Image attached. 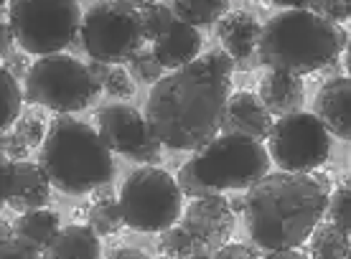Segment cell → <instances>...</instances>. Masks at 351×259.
<instances>
[{
  "instance_id": "cell-36",
  "label": "cell",
  "mask_w": 351,
  "mask_h": 259,
  "mask_svg": "<svg viewBox=\"0 0 351 259\" xmlns=\"http://www.w3.org/2000/svg\"><path fill=\"white\" fill-rule=\"evenodd\" d=\"M260 251L252 249L250 244H239V242H227L211 249V259H257Z\"/></svg>"
},
{
  "instance_id": "cell-48",
  "label": "cell",
  "mask_w": 351,
  "mask_h": 259,
  "mask_svg": "<svg viewBox=\"0 0 351 259\" xmlns=\"http://www.w3.org/2000/svg\"><path fill=\"white\" fill-rule=\"evenodd\" d=\"M229 208H232V214L234 216L245 214V193H242V196H234V199H229Z\"/></svg>"
},
{
  "instance_id": "cell-41",
  "label": "cell",
  "mask_w": 351,
  "mask_h": 259,
  "mask_svg": "<svg viewBox=\"0 0 351 259\" xmlns=\"http://www.w3.org/2000/svg\"><path fill=\"white\" fill-rule=\"evenodd\" d=\"M87 69L89 74H92V79H95L99 86H105L107 77H110V71H112V66L110 64H102V61H95V59H89L87 61Z\"/></svg>"
},
{
  "instance_id": "cell-27",
  "label": "cell",
  "mask_w": 351,
  "mask_h": 259,
  "mask_svg": "<svg viewBox=\"0 0 351 259\" xmlns=\"http://www.w3.org/2000/svg\"><path fill=\"white\" fill-rule=\"evenodd\" d=\"M326 221L336 224L341 232H346L351 236V178L349 181L339 183L326 204Z\"/></svg>"
},
{
  "instance_id": "cell-50",
  "label": "cell",
  "mask_w": 351,
  "mask_h": 259,
  "mask_svg": "<svg viewBox=\"0 0 351 259\" xmlns=\"http://www.w3.org/2000/svg\"><path fill=\"white\" fill-rule=\"evenodd\" d=\"M343 69H346V74H349V79H351V41L346 43V49H343Z\"/></svg>"
},
{
  "instance_id": "cell-47",
  "label": "cell",
  "mask_w": 351,
  "mask_h": 259,
  "mask_svg": "<svg viewBox=\"0 0 351 259\" xmlns=\"http://www.w3.org/2000/svg\"><path fill=\"white\" fill-rule=\"evenodd\" d=\"M270 3L278 8H308L311 0H270Z\"/></svg>"
},
{
  "instance_id": "cell-26",
  "label": "cell",
  "mask_w": 351,
  "mask_h": 259,
  "mask_svg": "<svg viewBox=\"0 0 351 259\" xmlns=\"http://www.w3.org/2000/svg\"><path fill=\"white\" fill-rule=\"evenodd\" d=\"M141 13V26H143V38L145 43H156L158 38L168 34V28L173 26L176 13L171 5H163V3H150L145 8L138 10Z\"/></svg>"
},
{
  "instance_id": "cell-7",
  "label": "cell",
  "mask_w": 351,
  "mask_h": 259,
  "mask_svg": "<svg viewBox=\"0 0 351 259\" xmlns=\"http://www.w3.org/2000/svg\"><path fill=\"white\" fill-rule=\"evenodd\" d=\"M125 226L141 234H160L184 214V193L176 178L160 165H143L120 188Z\"/></svg>"
},
{
  "instance_id": "cell-2",
  "label": "cell",
  "mask_w": 351,
  "mask_h": 259,
  "mask_svg": "<svg viewBox=\"0 0 351 259\" xmlns=\"http://www.w3.org/2000/svg\"><path fill=\"white\" fill-rule=\"evenodd\" d=\"M328 196L306 173H267L245 190V226L257 249H298L326 216Z\"/></svg>"
},
{
  "instance_id": "cell-42",
  "label": "cell",
  "mask_w": 351,
  "mask_h": 259,
  "mask_svg": "<svg viewBox=\"0 0 351 259\" xmlns=\"http://www.w3.org/2000/svg\"><path fill=\"white\" fill-rule=\"evenodd\" d=\"M263 259H311L308 257V251L298 249H278V251H267Z\"/></svg>"
},
{
  "instance_id": "cell-10",
  "label": "cell",
  "mask_w": 351,
  "mask_h": 259,
  "mask_svg": "<svg viewBox=\"0 0 351 259\" xmlns=\"http://www.w3.org/2000/svg\"><path fill=\"white\" fill-rule=\"evenodd\" d=\"M267 153L278 171L311 175L331 156V132L313 112L285 114L272 125Z\"/></svg>"
},
{
  "instance_id": "cell-18",
  "label": "cell",
  "mask_w": 351,
  "mask_h": 259,
  "mask_svg": "<svg viewBox=\"0 0 351 259\" xmlns=\"http://www.w3.org/2000/svg\"><path fill=\"white\" fill-rule=\"evenodd\" d=\"M260 31H263V26L247 10H229L227 16L217 23V36L221 41V49L234 61L255 56L257 43H260Z\"/></svg>"
},
{
  "instance_id": "cell-44",
  "label": "cell",
  "mask_w": 351,
  "mask_h": 259,
  "mask_svg": "<svg viewBox=\"0 0 351 259\" xmlns=\"http://www.w3.org/2000/svg\"><path fill=\"white\" fill-rule=\"evenodd\" d=\"M311 178H313V181L318 183V188L324 190L326 196H331V190H334V186H331V178H328V175H326V173H321V171H313V173H311Z\"/></svg>"
},
{
  "instance_id": "cell-40",
  "label": "cell",
  "mask_w": 351,
  "mask_h": 259,
  "mask_svg": "<svg viewBox=\"0 0 351 259\" xmlns=\"http://www.w3.org/2000/svg\"><path fill=\"white\" fill-rule=\"evenodd\" d=\"M13 43H18L16 34H13V26H10L8 21H3L0 23V61L13 53Z\"/></svg>"
},
{
  "instance_id": "cell-23",
  "label": "cell",
  "mask_w": 351,
  "mask_h": 259,
  "mask_svg": "<svg viewBox=\"0 0 351 259\" xmlns=\"http://www.w3.org/2000/svg\"><path fill=\"white\" fill-rule=\"evenodd\" d=\"M23 114V86L0 64V132L13 130Z\"/></svg>"
},
{
  "instance_id": "cell-16",
  "label": "cell",
  "mask_w": 351,
  "mask_h": 259,
  "mask_svg": "<svg viewBox=\"0 0 351 259\" xmlns=\"http://www.w3.org/2000/svg\"><path fill=\"white\" fill-rule=\"evenodd\" d=\"M204 46V38L199 34V28L189 26L184 21L176 18L173 26L168 28V34L158 38L156 43H150V49L156 53V59L160 61L163 69H184L189 64L199 59Z\"/></svg>"
},
{
  "instance_id": "cell-37",
  "label": "cell",
  "mask_w": 351,
  "mask_h": 259,
  "mask_svg": "<svg viewBox=\"0 0 351 259\" xmlns=\"http://www.w3.org/2000/svg\"><path fill=\"white\" fill-rule=\"evenodd\" d=\"M199 59H202L209 69H214L217 74H221V77L232 79V74H234V59H232L224 49H214V51L204 53V56H199Z\"/></svg>"
},
{
  "instance_id": "cell-3",
  "label": "cell",
  "mask_w": 351,
  "mask_h": 259,
  "mask_svg": "<svg viewBox=\"0 0 351 259\" xmlns=\"http://www.w3.org/2000/svg\"><path fill=\"white\" fill-rule=\"evenodd\" d=\"M346 31L306 8H288L272 16L260 31L257 56L265 69L308 77L339 59L346 49Z\"/></svg>"
},
{
  "instance_id": "cell-32",
  "label": "cell",
  "mask_w": 351,
  "mask_h": 259,
  "mask_svg": "<svg viewBox=\"0 0 351 259\" xmlns=\"http://www.w3.org/2000/svg\"><path fill=\"white\" fill-rule=\"evenodd\" d=\"M102 89H105L110 97H114V99H130V97L135 95L132 77L128 74V69H123V66H112V71H110V77H107Z\"/></svg>"
},
{
  "instance_id": "cell-30",
  "label": "cell",
  "mask_w": 351,
  "mask_h": 259,
  "mask_svg": "<svg viewBox=\"0 0 351 259\" xmlns=\"http://www.w3.org/2000/svg\"><path fill=\"white\" fill-rule=\"evenodd\" d=\"M46 125L41 117H36V114H21L18 122L13 125V132H16L18 138L26 143L28 150H34V147H41L44 145V138H46Z\"/></svg>"
},
{
  "instance_id": "cell-24",
  "label": "cell",
  "mask_w": 351,
  "mask_h": 259,
  "mask_svg": "<svg viewBox=\"0 0 351 259\" xmlns=\"http://www.w3.org/2000/svg\"><path fill=\"white\" fill-rule=\"evenodd\" d=\"M84 216H87V226L97 236H112V234H117L125 226L123 208H120V201L117 199L92 201Z\"/></svg>"
},
{
  "instance_id": "cell-45",
  "label": "cell",
  "mask_w": 351,
  "mask_h": 259,
  "mask_svg": "<svg viewBox=\"0 0 351 259\" xmlns=\"http://www.w3.org/2000/svg\"><path fill=\"white\" fill-rule=\"evenodd\" d=\"M102 199H114L112 183H105V186H99V188L92 190V201H102Z\"/></svg>"
},
{
  "instance_id": "cell-49",
  "label": "cell",
  "mask_w": 351,
  "mask_h": 259,
  "mask_svg": "<svg viewBox=\"0 0 351 259\" xmlns=\"http://www.w3.org/2000/svg\"><path fill=\"white\" fill-rule=\"evenodd\" d=\"M117 3H123L128 8L141 10V8H145V5H150V3H158V0H117Z\"/></svg>"
},
{
  "instance_id": "cell-39",
  "label": "cell",
  "mask_w": 351,
  "mask_h": 259,
  "mask_svg": "<svg viewBox=\"0 0 351 259\" xmlns=\"http://www.w3.org/2000/svg\"><path fill=\"white\" fill-rule=\"evenodd\" d=\"M10 183H13V163L0 153V208L8 204Z\"/></svg>"
},
{
  "instance_id": "cell-20",
  "label": "cell",
  "mask_w": 351,
  "mask_h": 259,
  "mask_svg": "<svg viewBox=\"0 0 351 259\" xmlns=\"http://www.w3.org/2000/svg\"><path fill=\"white\" fill-rule=\"evenodd\" d=\"M13 229H16L18 239H23L38 251H44L56 239V234L62 232V219L51 208H36V211L18 214Z\"/></svg>"
},
{
  "instance_id": "cell-53",
  "label": "cell",
  "mask_w": 351,
  "mask_h": 259,
  "mask_svg": "<svg viewBox=\"0 0 351 259\" xmlns=\"http://www.w3.org/2000/svg\"><path fill=\"white\" fill-rule=\"evenodd\" d=\"M8 3H10V0H0V5H8Z\"/></svg>"
},
{
  "instance_id": "cell-33",
  "label": "cell",
  "mask_w": 351,
  "mask_h": 259,
  "mask_svg": "<svg viewBox=\"0 0 351 259\" xmlns=\"http://www.w3.org/2000/svg\"><path fill=\"white\" fill-rule=\"evenodd\" d=\"M163 147L166 145L150 132L148 140L130 156V160H135V163H141V165H160V160H163Z\"/></svg>"
},
{
  "instance_id": "cell-19",
  "label": "cell",
  "mask_w": 351,
  "mask_h": 259,
  "mask_svg": "<svg viewBox=\"0 0 351 259\" xmlns=\"http://www.w3.org/2000/svg\"><path fill=\"white\" fill-rule=\"evenodd\" d=\"M44 259H102V244L87 224L64 226L44 251Z\"/></svg>"
},
{
  "instance_id": "cell-43",
  "label": "cell",
  "mask_w": 351,
  "mask_h": 259,
  "mask_svg": "<svg viewBox=\"0 0 351 259\" xmlns=\"http://www.w3.org/2000/svg\"><path fill=\"white\" fill-rule=\"evenodd\" d=\"M110 259H150L143 249H132V247H123V249H114L110 254Z\"/></svg>"
},
{
  "instance_id": "cell-21",
  "label": "cell",
  "mask_w": 351,
  "mask_h": 259,
  "mask_svg": "<svg viewBox=\"0 0 351 259\" xmlns=\"http://www.w3.org/2000/svg\"><path fill=\"white\" fill-rule=\"evenodd\" d=\"M349 254L351 236L331 221H321L308 236V257L311 259H349Z\"/></svg>"
},
{
  "instance_id": "cell-25",
  "label": "cell",
  "mask_w": 351,
  "mask_h": 259,
  "mask_svg": "<svg viewBox=\"0 0 351 259\" xmlns=\"http://www.w3.org/2000/svg\"><path fill=\"white\" fill-rule=\"evenodd\" d=\"M158 249L166 259H186L191 257V254H196V251L209 249V247H204L189 229L176 224L158 234Z\"/></svg>"
},
{
  "instance_id": "cell-46",
  "label": "cell",
  "mask_w": 351,
  "mask_h": 259,
  "mask_svg": "<svg viewBox=\"0 0 351 259\" xmlns=\"http://www.w3.org/2000/svg\"><path fill=\"white\" fill-rule=\"evenodd\" d=\"M16 236V229H13V224L10 221H5V219H0V244L10 242Z\"/></svg>"
},
{
  "instance_id": "cell-54",
  "label": "cell",
  "mask_w": 351,
  "mask_h": 259,
  "mask_svg": "<svg viewBox=\"0 0 351 259\" xmlns=\"http://www.w3.org/2000/svg\"><path fill=\"white\" fill-rule=\"evenodd\" d=\"M349 259H351V254H349Z\"/></svg>"
},
{
  "instance_id": "cell-17",
  "label": "cell",
  "mask_w": 351,
  "mask_h": 259,
  "mask_svg": "<svg viewBox=\"0 0 351 259\" xmlns=\"http://www.w3.org/2000/svg\"><path fill=\"white\" fill-rule=\"evenodd\" d=\"M257 97L263 99L272 117H285V114L303 110L306 84H303V77H290V74H278V71L267 69L260 79Z\"/></svg>"
},
{
  "instance_id": "cell-9",
  "label": "cell",
  "mask_w": 351,
  "mask_h": 259,
  "mask_svg": "<svg viewBox=\"0 0 351 259\" xmlns=\"http://www.w3.org/2000/svg\"><path fill=\"white\" fill-rule=\"evenodd\" d=\"M80 41L89 59L123 66L145 46L141 13L117 0H99L82 18Z\"/></svg>"
},
{
  "instance_id": "cell-31",
  "label": "cell",
  "mask_w": 351,
  "mask_h": 259,
  "mask_svg": "<svg viewBox=\"0 0 351 259\" xmlns=\"http://www.w3.org/2000/svg\"><path fill=\"white\" fill-rule=\"evenodd\" d=\"M306 10L326 18L334 26H341V23L351 21V0H311Z\"/></svg>"
},
{
  "instance_id": "cell-4",
  "label": "cell",
  "mask_w": 351,
  "mask_h": 259,
  "mask_svg": "<svg viewBox=\"0 0 351 259\" xmlns=\"http://www.w3.org/2000/svg\"><path fill=\"white\" fill-rule=\"evenodd\" d=\"M38 165L46 171L53 188L66 196L92 193L114 178L112 150L92 125L77 120L74 114H56L51 120L38 150Z\"/></svg>"
},
{
  "instance_id": "cell-34",
  "label": "cell",
  "mask_w": 351,
  "mask_h": 259,
  "mask_svg": "<svg viewBox=\"0 0 351 259\" xmlns=\"http://www.w3.org/2000/svg\"><path fill=\"white\" fill-rule=\"evenodd\" d=\"M0 153L8 158L10 163H18V160H26L31 150L13 130H5V132H0Z\"/></svg>"
},
{
  "instance_id": "cell-14",
  "label": "cell",
  "mask_w": 351,
  "mask_h": 259,
  "mask_svg": "<svg viewBox=\"0 0 351 259\" xmlns=\"http://www.w3.org/2000/svg\"><path fill=\"white\" fill-rule=\"evenodd\" d=\"M51 181L41 165L31 160H18L13 163V183H10L5 206H10L18 214L46 208L51 201Z\"/></svg>"
},
{
  "instance_id": "cell-22",
  "label": "cell",
  "mask_w": 351,
  "mask_h": 259,
  "mask_svg": "<svg viewBox=\"0 0 351 259\" xmlns=\"http://www.w3.org/2000/svg\"><path fill=\"white\" fill-rule=\"evenodd\" d=\"M173 13L193 28L217 26L229 13V0H173Z\"/></svg>"
},
{
  "instance_id": "cell-1",
  "label": "cell",
  "mask_w": 351,
  "mask_h": 259,
  "mask_svg": "<svg viewBox=\"0 0 351 259\" xmlns=\"http://www.w3.org/2000/svg\"><path fill=\"white\" fill-rule=\"evenodd\" d=\"M232 79L202 59L153 84L145 104L148 130L171 150H199L221 132Z\"/></svg>"
},
{
  "instance_id": "cell-29",
  "label": "cell",
  "mask_w": 351,
  "mask_h": 259,
  "mask_svg": "<svg viewBox=\"0 0 351 259\" xmlns=\"http://www.w3.org/2000/svg\"><path fill=\"white\" fill-rule=\"evenodd\" d=\"M176 183H178L181 193H184V196H189L191 201L193 199H206V196H214V193H219L217 188L206 186V183L199 178V173H196V168H193L191 160L181 165V171H178V178H176Z\"/></svg>"
},
{
  "instance_id": "cell-52",
  "label": "cell",
  "mask_w": 351,
  "mask_h": 259,
  "mask_svg": "<svg viewBox=\"0 0 351 259\" xmlns=\"http://www.w3.org/2000/svg\"><path fill=\"white\" fill-rule=\"evenodd\" d=\"M8 5H0V23H3V21H5V18H8Z\"/></svg>"
},
{
  "instance_id": "cell-35",
  "label": "cell",
  "mask_w": 351,
  "mask_h": 259,
  "mask_svg": "<svg viewBox=\"0 0 351 259\" xmlns=\"http://www.w3.org/2000/svg\"><path fill=\"white\" fill-rule=\"evenodd\" d=\"M0 259H44V254L28 242L13 236L10 242L0 244Z\"/></svg>"
},
{
  "instance_id": "cell-11",
  "label": "cell",
  "mask_w": 351,
  "mask_h": 259,
  "mask_svg": "<svg viewBox=\"0 0 351 259\" xmlns=\"http://www.w3.org/2000/svg\"><path fill=\"white\" fill-rule=\"evenodd\" d=\"M181 219H184L181 226L189 229L209 249L227 244L234 234V214L229 208V199H224L221 193H214L206 199H193L184 208Z\"/></svg>"
},
{
  "instance_id": "cell-15",
  "label": "cell",
  "mask_w": 351,
  "mask_h": 259,
  "mask_svg": "<svg viewBox=\"0 0 351 259\" xmlns=\"http://www.w3.org/2000/svg\"><path fill=\"white\" fill-rule=\"evenodd\" d=\"M316 114L336 138L351 143V79H328L316 95Z\"/></svg>"
},
{
  "instance_id": "cell-38",
  "label": "cell",
  "mask_w": 351,
  "mask_h": 259,
  "mask_svg": "<svg viewBox=\"0 0 351 259\" xmlns=\"http://www.w3.org/2000/svg\"><path fill=\"white\" fill-rule=\"evenodd\" d=\"M3 66L13 74V77L18 79V82H26L28 71H31V66H34V61H31V53L26 51H13L10 56H5L3 59Z\"/></svg>"
},
{
  "instance_id": "cell-13",
  "label": "cell",
  "mask_w": 351,
  "mask_h": 259,
  "mask_svg": "<svg viewBox=\"0 0 351 259\" xmlns=\"http://www.w3.org/2000/svg\"><path fill=\"white\" fill-rule=\"evenodd\" d=\"M275 125V117L267 112L263 99L252 92H234L227 99L221 132L224 135H242V138L265 143L270 138V130Z\"/></svg>"
},
{
  "instance_id": "cell-12",
  "label": "cell",
  "mask_w": 351,
  "mask_h": 259,
  "mask_svg": "<svg viewBox=\"0 0 351 259\" xmlns=\"http://www.w3.org/2000/svg\"><path fill=\"white\" fill-rule=\"evenodd\" d=\"M97 132L112 153L130 158L148 140L145 114L130 104H107L97 112Z\"/></svg>"
},
{
  "instance_id": "cell-51",
  "label": "cell",
  "mask_w": 351,
  "mask_h": 259,
  "mask_svg": "<svg viewBox=\"0 0 351 259\" xmlns=\"http://www.w3.org/2000/svg\"><path fill=\"white\" fill-rule=\"evenodd\" d=\"M186 259H211V249L196 251V254H191V257H186Z\"/></svg>"
},
{
  "instance_id": "cell-6",
  "label": "cell",
  "mask_w": 351,
  "mask_h": 259,
  "mask_svg": "<svg viewBox=\"0 0 351 259\" xmlns=\"http://www.w3.org/2000/svg\"><path fill=\"white\" fill-rule=\"evenodd\" d=\"M80 0H10L8 23L18 46L34 56L62 53L80 38Z\"/></svg>"
},
{
  "instance_id": "cell-28",
  "label": "cell",
  "mask_w": 351,
  "mask_h": 259,
  "mask_svg": "<svg viewBox=\"0 0 351 259\" xmlns=\"http://www.w3.org/2000/svg\"><path fill=\"white\" fill-rule=\"evenodd\" d=\"M163 71L166 69H163L160 61L156 59L153 49H145V46L128 61V74H130L135 82H141V84H150V86L158 84L160 79H163Z\"/></svg>"
},
{
  "instance_id": "cell-8",
  "label": "cell",
  "mask_w": 351,
  "mask_h": 259,
  "mask_svg": "<svg viewBox=\"0 0 351 259\" xmlns=\"http://www.w3.org/2000/svg\"><path fill=\"white\" fill-rule=\"evenodd\" d=\"M193 168L206 186L221 190H247L270 171V153L263 143L242 135H217L191 158Z\"/></svg>"
},
{
  "instance_id": "cell-5",
  "label": "cell",
  "mask_w": 351,
  "mask_h": 259,
  "mask_svg": "<svg viewBox=\"0 0 351 259\" xmlns=\"http://www.w3.org/2000/svg\"><path fill=\"white\" fill-rule=\"evenodd\" d=\"M102 92L89 74L87 64L69 53L38 56L23 82V102L41 104L56 114H74L87 110Z\"/></svg>"
}]
</instances>
